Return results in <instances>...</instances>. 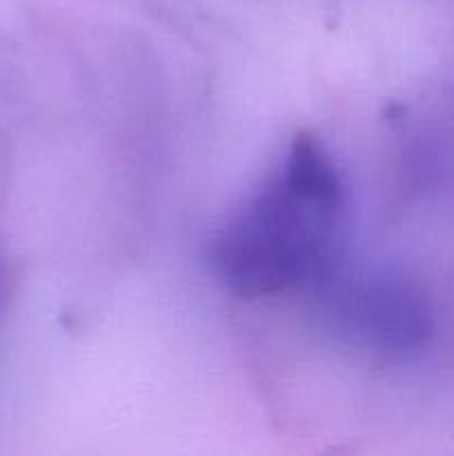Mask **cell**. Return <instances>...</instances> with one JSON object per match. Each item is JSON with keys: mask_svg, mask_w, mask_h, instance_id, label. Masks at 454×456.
I'll list each match as a JSON object with an SVG mask.
<instances>
[{"mask_svg": "<svg viewBox=\"0 0 454 456\" xmlns=\"http://www.w3.org/2000/svg\"><path fill=\"white\" fill-rule=\"evenodd\" d=\"M343 185L329 156L296 150L280 181L267 187L221 243L223 276L245 297L279 292L329 263Z\"/></svg>", "mask_w": 454, "mask_h": 456, "instance_id": "6da1fadb", "label": "cell"}]
</instances>
